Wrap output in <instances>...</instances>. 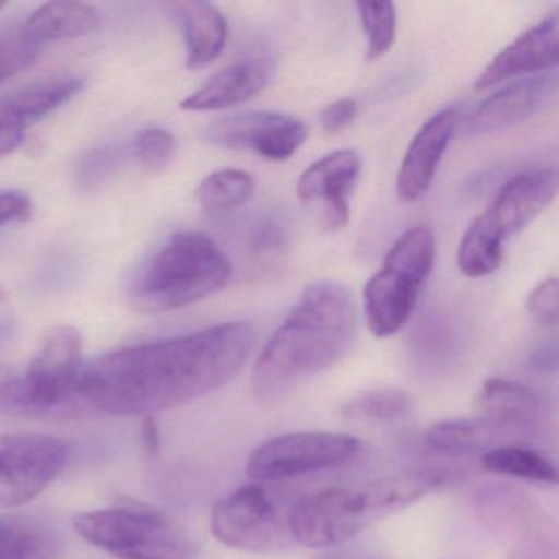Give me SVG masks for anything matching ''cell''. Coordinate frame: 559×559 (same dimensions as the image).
<instances>
[{"mask_svg": "<svg viewBox=\"0 0 559 559\" xmlns=\"http://www.w3.org/2000/svg\"><path fill=\"white\" fill-rule=\"evenodd\" d=\"M254 343V326L237 320L130 346L91 362L81 372L76 395L94 411L117 417L168 411L228 384Z\"/></svg>", "mask_w": 559, "mask_h": 559, "instance_id": "1", "label": "cell"}, {"mask_svg": "<svg viewBox=\"0 0 559 559\" xmlns=\"http://www.w3.org/2000/svg\"><path fill=\"white\" fill-rule=\"evenodd\" d=\"M358 332L355 297L336 281L310 284L258 356L254 394L280 397L338 362Z\"/></svg>", "mask_w": 559, "mask_h": 559, "instance_id": "2", "label": "cell"}, {"mask_svg": "<svg viewBox=\"0 0 559 559\" xmlns=\"http://www.w3.org/2000/svg\"><path fill=\"white\" fill-rule=\"evenodd\" d=\"M230 277L227 254L209 235L178 231L133 277L129 304L145 316L171 312L217 293Z\"/></svg>", "mask_w": 559, "mask_h": 559, "instance_id": "3", "label": "cell"}, {"mask_svg": "<svg viewBox=\"0 0 559 559\" xmlns=\"http://www.w3.org/2000/svg\"><path fill=\"white\" fill-rule=\"evenodd\" d=\"M427 490L420 479H384L362 487H329L297 500L287 528L307 548L342 545L372 520L417 502Z\"/></svg>", "mask_w": 559, "mask_h": 559, "instance_id": "4", "label": "cell"}, {"mask_svg": "<svg viewBox=\"0 0 559 559\" xmlns=\"http://www.w3.org/2000/svg\"><path fill=\"white\" fill-rule=\"evenodd\" d=\"M558 192V173L536 168L510 178L489 207L469 225L457 248V267L467 277L496 273L510 238L528 227Z\"/></svg>", "mask_w": 559, "mask_h": 559, "instance_id": "5", "label": "cell"}, {"mask_svg": "<svg viewBox=\"0 0 559 559\" xmlns=\"http://www.w3.org/2000/svg\"><path fill=\"white\" fill-rule=\"evenodd\" d=\"M437 240L427 225L408 228L365 287L368 329L379 338L395 335L414 313L421 287L433 270Z\"/></svg>", "mask_w": 559, "mask_h": 559, "instance_id": "6", "label": "cell"}, {"mask_svg": "<svg viewBox=\"0 0 559 559\" xmlns=\"http://www.w3.org/2000/svg\"><path fill=\"white\" fill-rule=\"evenodd\" d=\"M81 538L120 559H198V545L148 507H112L74 515Z\"/></svg>", "mask_w": 559, "mask_h": 559, "instance_id": "7", "label": "cell"}, {"mask_svg": "<svg viewBox=\"0 0 559 559\" xmlns=\"http://www.w3.org/2000/svg\"><path fill=\"white\" fill-rule=\"evenodd\" d=\"M358 438L336 431H293L264 441L251 453L247 474L257 480H280L332 469L359 453Z\"/></svg>", "mask_w": 559, "mask_h": 559, "instance_id": "8", "label": "cell"}, {"mask_svg": "<svg viewBox=\"0 0 559 559\" xmlns=\"http://www.w3.org/2000/svg\"><path fill=\"white\" fill-rule=\"evenodd\" d=\"M67 441L45 433L0 435V507L32 502L63 473Z\"/></svg>", "mask_w": 559, "mask_h": 559, "instance_id": "9", "label": "cell"}, {"mask_svg": "<svg viewBox=\"0 0 559 559\" xmlns=\"http://www.w3.org/2000/svg\"><path fill=\"white\" fill-rule=\"evenodd\" d=\"M81 355L83 338L74 326H53L41 336L31 365L22 374L25 395L35 414H50L76 395L83 372Z\"/></svg>", "mask_w": 559, "mask_h": 559, "instance_id": "10", "label": "cell"}, {"mask_svg": "<svg viewBox=\"0 0 559 559\" xmlns=\"http://www.w3.org/2000/svg\"><path fill=\"white\" fill-rule=\"evenodd\" d=\"M205 142L227 150L251 152L267 162L293 158L309 139L302 120L280 112H245L222 117L205 127Z\"/></svg>", "mask_w": 559, "mask_h": 559, "instance_id": "11", "label": "cell"}, {"mask_svg": "<svg viewBox=\"0 0 559 559\" xmlns=\"http://www.w3.org/2000/svg\"><path fill=\"white\" fill-rule=\"evenodd\" d=\"M215 538L241 551H271L280 543V519L266 490L243 486L218 500L212 509Z\"/></svg>", "mask_w": 559, "mask_h": 559, "instance_id": "12", "label": "cell"}, {"mask_svg": "<svg viewBox=\"0 0 559 559\" xmlns=\"http://www.w3.org/2000/svg\"><path fill=\"white\" fill-rule=\"evenodd\" d=\"M361 175V158L355 150H338L310 165L297 181L302 205L319 215L330 230L349 222L348 198Z\"/></svg>", "mask_w": 559, "mask_h": 559, "instance_id": "13", "label": "cell"}, {"mask_svg": "<svg viewBox=\"0 0 559 559\" xmlns=\"http://www.w3.org/2000/svg\"><path fill=\"white\" fill-rule=\"evenodd\" d=\"M558 96V74H539L515 81L490 94L474 110L469 120L473 135H487L519 126L545 110Z\"/></svg>", "mask_w": 559, "mask_h": 559, "instance_id": "14", "label": "cell"}, {"mask_svg": "<svg viewBox=\"0 0 559 559\" xmlns=\"http://www.w3.org/2000/svg\"><path fill=\"white\" fill-rule=\"evenodd\" d=\"M558 14L552 12L503 48L477 76L474 91L484 93L512 78L549 70L558 64Z\"/></svg>", "mask_w": 559, "mask_h": 559, "instance_id": "15", "label": "cell"}, {"mask_svg": "<svg viewBox=\"0 0 559 559\" xmlns=\"http://www.w3.org/2000/svg\"><path fill=\"white\" fill-rule=\"evenodd\" d=\"M456 126L453 109H443L420 127L399 168L397 195L402 202H415L430 189L441 159L450 146Z\"/></svg>", "mask_w": 559, "mask_h": 559, "instance_id": "16", "label": "cell"}, {"mask_svg": "<svg viewBox=\"0 0 559 559\" xmlns=\"http://www.w3.org/2000/svg\"><path fill=\"white\" fill-rule=\"evenodd\" d=\"M276 74L270 58H250L215 73L194 94L182 100L181 109L191 112L228 109L263 93Z\"/></svg>", "mask_w": 559, "mask_h": 559, "instance_id": "17", "label": "cell"}, {"mask_svg": "<svg viewBox=\"0 0 559 559\" xmlns=\"http://www.w3.org/2000/svg\"><path fill=\"white\" fill-rule=\"evenodd\" d=\"M168 9L185 34L189 70L214 63L227 45L228 25L224 14L204 0L169 2Z\"/></svg>", "mask_w": 559, "mask_h": 559, "instance_id": "18", "label": "cell"}, {"mask_svg": "<svg viewBox=\"0 0 559 559\" xmlns=\"http://www.w3.org/2000/svg\"><path fill=\"white\" fill-rule=\"evenodd\" d=\"M477 408L487 420L519 433H533L545 418V404L536 392L502 378L484 382L477 397Z\"/></svg>", "mask_w": 559, "mask_h": 559, "instance_id": "19", "label": "cell"}, {"mask_svg": "<svg viewBox=\"0 0 559 559\" xmlns=\"http://www.w3.org/2000/svg\"><path fill=\"white\" fill-rule=\"evenodd\" d=\"M83 90L80 78H51L12 91L0 99V120L25 130Z\"/></svg>", "mask_w": 559, "mask_h": 559, "instance_id": "20", "label": "cell"}, {"mask_svg": "<svg viewBox=\"0 0 559 559\" xmlns=\"http://www.w3.org/2000/svg\"><path fill=\"white\" fill-rule=\"evenodd\" d=\"M64 542L60 530L31 515H0V559H58Z\"/></svg>", "mask_w": 559, "mask_h": 559, "instance_id": "21", "label": "cell"}, {"mask_svg": "<svg viewBox=\"0 0 559 559\" xmlns=\"http://www.w3.org/2000/svg\"><path fill=\"white\" fill-rule=\"evenodd\" d=\"M100 27V15L84 2H48L25 22V38L38 41L67 40L93 34Z\"/></svg>", "mask_w": 559, "mask_h": 559, "instance_id": "22", "label": "cell"}, {"mask_svg": "<svg viewBox=\"0 0 559 559\" xmlns=\"http://www.w3.org/2000/svg\"><path fill=\"white\" fill-rule=\"evenodd\" d=\"M512 433L487 418H457L440 421L427 435L431 450L443 454H466L492 447L503 435Z\"/></svg>", "mask_w": 559, "mask_h": 559, "instance_id": "23", "label": "cell"}, {"mask_svg": "<svg viewBox=\"0 0 559 559\" xmlns=\"http://www.w3.org/2000/svg\"><path fill=\"white\" fill-rule=\"evenodd\" d=\"M484 469L499 476L516 477L530 483L556 484L555 464L538 451L523 447L490 448L483 456Z\"/></svg>", "mask_w": 559, "mask_h": 559, "instance_id": "24", "label": "cell"}, {"mask_svg": "<svg viewBox=\"0 0 559 559\" xmlns=\"http://www.w3.org/2000/svg\"><path fill=\"white\" fill-rule=\"evenodd\" d=\"M253 194V178L243 169L235 168L211 173L198 188L199 204L211 214H224L243 207Z\"/></svg>", "mask_w": 559, "mask_h": 559, "instance_id": "25", "label": "cell"}, {"mask_svg": "<svg viewBox=\"0 0 559 559\" xmlns=\"http://www.w3.org/2000/svg\"><path fill=\"white\" fill-rule=\"evenodd\" d=\"M414 408V397L402 389H378L346 402L348 417L366 421H391L405 417Z\"/></svg>", "mask_w": 559, "mask_h": 559, "instance_id": "26", "label": "cell"}, {"mask_svg": "<svg viewBox=\"0 0 559 559\" xmlns=\"http://www.w3.org/2000/svg\"><path fill=\"white\" fill-rule=\"evenodd\" d=\"M359 21L368 38L366 57L369 61L381 60L394 47L397 34V12L392 2H358Z\"/></svg>", "mask_w": 559, "mask_h": 559, "instance_id": "27", "label": "cell"}, {"mask_svg": "<svg viewBox=\"0 0 559 559\" xmlns=\"http://www.w3.org/2000/svg\"><path fill=\"white\" fill-rule=\"evenodd\" d=\"M176 152V140L168 130L146 129L135 142V156L146 171H162Z\"/></svg>", "mask_w": 559, "mask_h": 559, "instance_id": "28", "label": "cell"}, {"mask_svg": "<svg viewBox=\"0 0 559 559\" xmlns=\"http://www.w3.org/2000/svg\"><path fill=\"white\" fill-rule=\"evenodd\" d=\"M35 414L25 395L22 374L0 366V417H31Z\"/></svg>", "mask_w": 559, "mask_h": 559, "instance_id": "29", "label": "cell"}, {"mask_svg": "<svg viewBox=\"0 0 559 559\" xmlns=\"http://www.w3.org/2000/svg\"><path fill=\"white\" fill-rule=\"evenodd\" d=\"M526 310L535 322L556 326L559 317V286L555 277L543 281L530 293Z\"/></svg>", "mask_w": 559, "mask_h": 559, "instance_id": "30", "label": "cell"}, {"mask_svg": "<svg viewBox=\"0 0 559 559\" xmlns=\"http://www.w3.org/2000/svg\"><path fill=\"white\" fill-rule=\"evenodd\" d=\"M37 57V48L34 41L25 38L17 44L8 45L0 48V83H4L9 78L21 73L25 68L31 67Z\"/></svg>", "mask_w": 559, "mask_h": 559, "instance_id": "31", "label": "cell"}, {"mask_svg": "<svg viewBox=\"0 0 559 559\" xmlns=\"http://www.w3.org/2000/svg\"><path fill=\"white\" fill-rule=\"evenodd\" d=\"M358 116V103L352 97L335 100L320 114V123L330 133H338L352 126Z\"/></svg>", "mask_w": 559, "mask_h": 559, "instance_id": "32", "label": "cell"}, {"mask_svg": "<svg viewBox=\"0 0 559 559\" xmlns=\"http://www.w3.org/2000/svg\"><path fill=\"white\" fill-rule=\"evenodd\" d=\"M34 207L24 192L0 191V227L12 222H25L31 218Z\"/></svg>", "mask_w": 559, "mask_h": 559, "instance_id": "33", "label": "cell"}, {"mask_svg": "<svg viewBox=\"0 0 559 559\" xmlns=\"http://www.w3.org/2000/svg\"><path fill=\"white\" fill-rule=\"evenodd\" d=\"M114 162H116V156L112 155L110 150H97L93 155L87 156L86 162H84L83 171H81L83 181L93 186L94 182L106 178L107 173L112 169Z\"/></svg>", "mask_w": 559, "mask_h": 559, "instance_id": "34", "label": "cell"}, {"mask_svg": "<svg viewBox=\"0 0 559 559\" xmlns=\"http://www.w3.org/2000/svg\"><path fill=\"white\" fill-rule=\"evenodd\" d=\"M140 438H142L143 453L146 457H156L159 453V431L153 415H145L142 420V428H140Z\"/></svg>", "mask_w": 559, "mask_h": 559, "instance_id": "35", "label": "cell"}, {"mask_svg": "<svg viewBox=\"0 0 559 559\" xmlns=\"http://www.w3.org/2000/svg\"><path fill=\"white\" fill-rule=\"evenodd\" d=\"M25 130L19 129L14 123L0 120V158L14 153L24 143Z\"/></svg>", "mask_w": 559, "mask_h": 559, "instance_id": "36", "label": "cell"}, {"mask_svg": "<svg viewBox=\"0 0 559 559\" xmlns=\"http://www.w3.org/2000/svg\"><path fill=\"white\" fill-rule=\"evenodd\" d=\"M5 299H8V294H5V290L0 286V302H4Z\"/></svg>", "mask_w": 559, "mask_h": 559, "instance_id": "37", "label": "cell"}, {"mask_svg": "<svg viewBox=\"0 0 559 559\" xmlns=\"http://www.w3.org/2000/svg\"><path fill=\"white\" fill-rule=\"evenodd\" d=\"M8 2H0V11H4L5 8H8Z\"/></svg>", "mask_w": 559, "mask_h": 559, "instance_id": "38", "label": "cell"}, {"mask_svg": "<svg viewBox=\"0 0 559 559\" xmlns=\"http://www.w3.org/2000/svg\"><path fill=\"white\" fill-rule=\"evenodd\" d=\"M323 559V558H322ZM325 559H330V558H325Z\"/></svg>", "mask_w": 559, "mask_h": 559, "instance_id": "39", "label": "cell"}]
</instances>
